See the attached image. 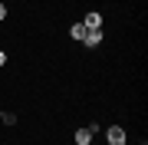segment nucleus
<instances>
[{"label": "nucleus", "mask_w": 148, "mask_h": 145, "mask_svg": "<svg viewBox=\"0 0 148 145\" xmlns=\"http://www.w3.org/2000/svg\"><path fill=\"white\" fill-rule=\"evenodd\" d=\"M106 139H109V145H125V129H122V125H109Z\"/></svg>", "instance_id": "1"}, {"label": "nucleus", "mask_w": 148, "mask_h": 145, "mask_svg": "<svg viewBox=\"0 0 148 145\" xmlns=\"http://www.w3.org/2000/svg\"><path fill=\"white\" fill-rule=\"evenodd\" d=\"M92 135H95V125H86V129L76 132V145H89L92 142Z\"/></svg>", "instance_id": "2"}, {"label": "nucleus", "mask_w": 148, "mask_h": 145, "mask_svg": "<svg viewBox=\"0 0 148 145\" xmlns=\"http://www.w3.org/2000/svg\"><path fill=\"white\" fill-rule=\"evenodd\" d=\"M82 27H86V30H102V13H95V10H92V13L82 20Z\"/></svg>", "instance_id": "3"}, {"label": "nucleus", "mask_w": 148, "mask_h": 145, "mask_svg": "<svg viewBox=\"0 0 148 145\" xmlns=\"http://www.w3.org/2000/svg\"><path fill=\"white\" fill-rule=\"evenodd\" d=\"M82 43H86V46H99V43H102V30H86Z\"/></svg>", "instance_id": "4"}, {"label": "nucleus", "mask_w": 148, "mask_h": 145, "mask_svg": "<svg viewBox=\"0 0 148 145\" xmlns=\"http://www.w3.org/2000/svg\"><path fill=\"white\" fill-rule=\"evenodd\" d=\"M69 36H73V40H82L86 36V27H82V23H73V27H69Z\"/></svg>", "instance_id": "5"}, {"label": "nucleus", "mask_w": 148, "mask_h": 145, "mask_svg": "<svg viewBox=\"0 0 148 145\" xmlns=\"http://www.w3.org/2000/svg\"><path fill=\"white\" fill-rule=\"evenodd\" d=\"M3 16H7V7H3V3H0V20H3Z\"/></svg>", "instance_id": "6"}, {"label": "nucleus", "mask_w": 148, "mask_h": 145, "mask_svg": "<svg viewBox=\"0 0 148 145\" xmlns=\"http://www.w3.org/2000/svg\"><path fill=\"white\" fill-rule=\"evenodd\" d=\"M3 63H7V56H3V53H0V66H3Z\"/></svg>", "instance_id": "7"}]
</instances>
